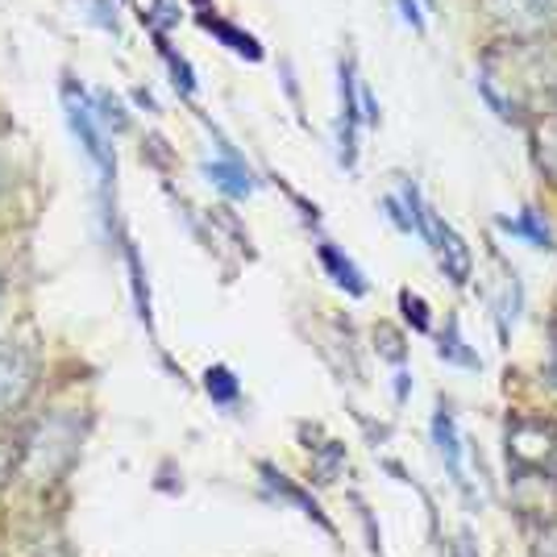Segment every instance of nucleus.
I'll return each instance as SVG.
<instances>
[{
	"label": "nucleus",
	"instance_id": "obj_17",
	"mask_svg": "<svg viewBox=\"0 0 557 557\" xmlns=\"http://www.w3.org/2000/svg\"><path fill=\"white\" fill-rule=\"evenodd\" d=\"M358 104H362V121H367V125H379V100H374V92L367 84H358Z\"/></svg>",
	"mask_w": 557,
	"mask_h": 557
},
{
	"label": "nucleus",
	"instance_id": "obj_10",
	"mask_svg": "<svg viewBox=\"0 0 557 557\" xmlns=\"http://www.w3.org/2000/svg\"><path fill=\"white\" fill-rule=\"evenodd\" d=\"M200 22H205V29H209V34H216V38H221V42H225V47H230L233 54H242V59H250V63H258V59H262L258 42L250 38V34H242L237 25L221 22V17H209V13H205Z\"/></svg>",
	"mask_w": 557,
	"mask_h": 557
},
{
	"label": "nucleus",
	"instance_id": "obj_11",
	"mask_svg": "<svg viewBox=\"0 0 557 557\" xmlns=\"http://www.w3.org/2000/svg\"><path fill=\"white\" fill-rule=\"evenodd\" d=\"M536 163L545 166L557 184V113H549L536 125Z\"/></svg>",
	"mask_w": 557,
	"mask_h": 557
},
{
	"label": "nucleus",
	"instance_id": "obj_6",
	"mask_svg": "<svg viewBox=\"0 0 557 557\" xmlns=\"http://www.w3.org/2000/svg\"><path fill=\"white\" fill-rule=\"evenodd\" d=\"M205 175H209L212 184L221 187L225 196H233V200H242V196H250V191H255V175H250V166L242 163L233 150H225V159H216V163H205Z\"/></svg>",
	"mask_w": 557,
	"mask_h": 557
},
{
	"label": "nucleus",
	"instance_id": "obj_1",
	"mask_svg": "<svg viewBox=\"0 0 557 557\" xmlns=\"http://www.w3.org/2000/svg\"><path fill=\"white\" fill-rule=\"evenodd\" d=\"M75 445H79V424L71 417H47L38 420L29 433H25L22 445V466L29 474H59L63 466L75 458Z\"/></svg>",
	"mask_w": 557,
	"mask_h": 557
},
{
	"label": "nucleus",
	"instance_id": "obj_4",
	"mask_svg": "<svg viewBox=\"0 0 557 557\" xmlns=\"http://www.w3.org/2000/svg\"><path fill=\"white\" fill-rule=\"evenodd\" d=\"M34 379H38V367H34L29 349L0 342V412L22 408L25 395L34 392Z\"/></svg>",
	"mask_w": 557,
	"mask_h": 557
},
{
	"label": "nucleus",
	"instance_id": "obj_15",
	"mask_svg": "<svg viewBox=\"0 0 557 557\" xmlns=\"http://www.w3.org/2000/svg\"><path fill=\"white\" fill-rule=\"evenodd\" d=\"M22 466V449H13L9 442H0V487L13 479V470Z\"/></svg>",
	"mask_w": 557,
	"mask_h": 557
},
{
	"label": "nucleus",
	"instance_id": "obj_3",
	"mask_svg": "<svg viewBox=\"0 0 557 557\" xmlns=\"http://www.w3.org/2000/svg\"><path fill=\"white\" fill-rule=\"evenodd\" d=\"M63 100H67V121L71 129H75V138H79V146H84V154L92 159V166L104 175V184H109V175H113V154H109V129L100 125V116H96V104L84 96V88L75 92L67 84V92H63Z\"/></svg>",
	"mask_w": 557,
	"mask_h": 557
},
{
	"label": "nucleus",
	"instance_id": "obj_14",
	"mask_svg": "<svg viewBox=\"0 0 557 557\" xmlns=\"http://www.w3.org/2000/svg\"><path fill=\"white\" fill-rule=\"evenodd\" d=\"M399 304H404V317H408V321H412V325L424 333V329H429V317H424V300H420V296H412V292H404V296H399Z\"/></svg>",
	"mask_w": 557,
	"mask_h": 557
},
{
	"label": "nucleus",
	"instance_id": "obj_7",
	"mask_svg": "<svg viewBox=\"0 0 557 557\" xmlns=\"http://www.w3.org/2000/svg\"><path fill=\"white\" fill-rule=\"evenodd\" d=\"M499 230L511 233V237H520V242H529L533 250H554L557 246L549 221H545L536 209H524L520 216H499Z\"/></svg>",
	"mask_w": 557,
	"mask_h": 557
},
{
	"label": "nucleus",
	"instance_id": "obj_16",
	"mask_svg": "<svg viewBox=\"0 0 557 557\" xmlns=\"http://www.w3.org/2000/svg\"><path fill=\"white\" fill-rule=\"evenodd\" d=\"M84 4L92 9L88 17H92L96 25H104V29H113L116 34V13H113V4H109V0H84Z\"/></svg>",
	"mask_w": 557,
	"mask_h": 557
},
{
	"label": "nucleus",
	"instance_id": "obj_18",
	"mask_svg": "<svg viewBox=\"0 0 557 557\" xmlns=\"http://www.w3.org/2000/svg\"><path fill=\"white\" fill-rule=\"evenodd\" d=\"M395 4H399V17H404V22L412 25L417 34H424V13H420L417 0H395Z\"/></svg>",
	"mask_w": 557,
	"mask_h": 557
},
{
	"label": "nucleus",
	"instance_id": "obj_9",
	"mask_svg": "<svg viewBox=\"0 0 557 557\" xmlns=\"http://www.w3.org/2000/svg\"><path fill=\"white\" fill-rule=\"evenodd\" d=\"M321 262L329 267V275H333V283L337 287H346L349 296H367V283H362V271L349 262L337 246H329V242H321Z\"/></svg>",
	"mask_w": 557,
	"mask_h": 557
},
{
	"label": "nucleus",
	"instance_id": "obj_12",
	"mask_svg": "<svg viewBox=\"0 0 557 557\" xmlns=\"http://www.w3.org/2000/svg\"><path fill=\"white\" fill-rule=\"evenodd\" d=\"M449 333H442V358L445 362H458V367H470V371H479V358L466 349L462 333H458V321H449Z\"/></svg>",
	"mask_w": 557,
	"mask_h": 557
},
{
	"label": "nucleus",
	"instance_id": "obj_13",
	"mask_svg": "<svg viewBox=\"0 0 557 557\" xmlns=\"http://www.w3.org/2000/svg\"><path fill=\"white\" fill-rule=\"evenodd\" d=\"M205 387H209V395L216 404H233V399H237V379H233V371H225V367H212V371L205 374Z\"/></svg>",
	"mask_w": 557,
	"mask_h": 557
},
{
	"label": "nucleus",
	"instance_id": "obj_2",
	"mask_svg": "<svg viewBox=\"0 0 557 557\" xmlns=\"http://www.w3.org/2000/svg\"><path fill=\"white\" fill-rule=\"evenodd\" d=\"M487 22L511 42H536L557 29V0H483Z\"/></svg>",
	"mask_w": 557,
	"mask_h": 557
},
{
	"label": "nucleus",
	"instance_id": "obj_8",
	"mask_svg": "<svg viewBox=\"0 0 557 557\" xmlns=\"http://www.w3.org/2000/svg\"><path fill=\"white\" fill-rule=\"evenodd\" d=\"M433 437H437V449H442L445 466H449V474H454V483L466 487L462 479V437H458V424H454V412L449 408H437V417H433Z\"/></svg>",
	"mask_w": 557,
	"mask_h": 557
},
{
	"label": "nucleus",
	"instance_id": "obj_19",
	"mask_svg": "<svg viewBox=\"0 0 557 557\" xmlns=\"http://www.w3.org/2000/svg\"><path fill=\"white\" fill-rule=\"evenodd\" d=\"M554 379H557V349H554Z\"/></svg>",
	"mask_w": 557,
	"mask_h": 557
},
{
	"label": "nucleus",
	"instance_id": "obj_5",
	"mask_svg": "<svg viewBox=\"0 0 557 557\" xmlns=\"http://www.w3.org/2000/svg\"><path fill=\"white\" fill-rule=\"evenodd\" d=\"M429 246H433V255H437V262H442V271L458 287H462L466 278H470V250H466V242L458 237V233L445 225L442 216H433V233H429Z\"/></svg>",
	"mask_w": 557,
	"mask_h": 557
}]
</instances>
